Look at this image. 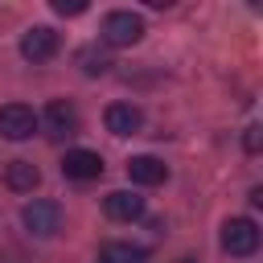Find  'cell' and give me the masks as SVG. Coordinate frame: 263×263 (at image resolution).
Segmentation results:
<instances>
[{"label": "cell", "instance_id": "cell-1", "mask_svg": "<svg viewBox=\"0 0 263 263\" xmlns=\"http://www.w3.org/2000/svg\"><path fill=\"white\" fill-rule=\"evenodd\" d=\"M255 247H259V226L251 218H226V226H222V251L242 259V255H255Z\"/></svg>", "mask_w": 263, "mask_h": 263}, {"label": "cell", "instance_id": "cell-2", "mask_svg": "<svg viewBox=\"0 0 263 263\" xmlns=\"http://www.w3.org/2000/svg\"><path fill=\"white\" fill-rule=\"evenodd\" d=\"M140 37H144V21L136 12H127V8L107 12V21H103V41L107 45H136Z\"/></svg>", "mask_w": 263, "mask_h": 263}, {"label": "cell", "instance_id": "cell-3", "mask_svg": "<svg viewBox=\"0 0 263 263\" xmlns=\"http://www.w3.org/2000/svg\"><path fill=\"white\" fill-rule=\"evenodd\" d=\"M21 222L29 226V234L49 238V234H58V226H62V205H58V201H29V205L21 210Z\"/></svg>", "mask_w": 263, "mask_h": 263}, {"label": "cell", "instance_id": "cell-4", "mask_svg": "<svg viewBox=\"0 0 263 263\" xmlns=\"http://www.w3.org/2000/svg\"><path fill=\"white\" fill-rule=\"evenodd\" d=\"M33 132H37L33 107H25V103H4V107H0V136H8V140H29Z\"/></svg>", "mask_w": 263, "mask_h": 263}, {"label": "cell", "instance_id": "cell-5", "mask_svg": "<svg viewBox=\"0 0 263 263\" xmlns=\"http://www.w3.org/2000/svg\"><path fill=\"white\" fill-rule=\"evenodd\" d=\"M62 173L70 181H95V177H103V156L90 148H70L62 156Z\"/></svg>", "mask_w": 263, "mask_h": 263}, {"label": "cell", "instance_id": "cell-6", "mask_svg": "<svg viewBox=\"0 0 263 263\" xmlns=\"http://www.w3.org/2000/svg\"><path fill=\"white\" fill-rule=\"evenodd\" d=\"M58 53V33L49 29V25H33L25 37H21V58H29V62H49Z\"/></svg>", "mask_w": 263, "mask_h": 263}, {"label": "cell", "instance_id": "cell-7", "mask_svg": "<svg viewBox=\"0 0 263 263\" xmlns=\"http://www.w3.org/2000/svg\"><path fill=\"white\" fill-rule=\"evenodd\" d=\"M45 127H49V136H74L78 132V111H74V103H66V99H53L49 107H45Z\"/></svg>", "mask_w": 263, "mask_h": 263}, {"label": "cell", "instance_id": "cell-8", "mask_svg": "<svg viewBox=\"0 0 263 263\" xmlns=\"http://www.w3.org/2000/svg\"><path fill=\"white\" fill-rule=\"evenodd\" d=\"M103 210H107V218H115V222H136V218H144V197H136V193H127V189H115V193H107Z\"/></svg>", "mask_w": 263, "mask_h": 263}, {"label": "cell", "instance_id": "cell-9", "mask_svg": "<svg viewBox=\"0 0 263 263\" xmlns=\"http://www.w3.org/2000/svg\"><path fill=\"white\" fill-rule=\"evenodd\" d=\"M140 127H144L140 107H132V103H111V107H107V132H115V136H136Z\"/></svg>", "mask_w": 263, "mask_h": 263}, {"label": "cell", "instance_id": "cell-10", "mask_svg": "<svg viewBox=\"0 0 263 263\" xmlns=\"http://www.w3.org/2000/svg\"><path fill=\"white\" fill-rule=\"evenodd\" d=\"M127 177H132L136 185H160V181L168 177V168H164V160H156V156H132V160H127Z\"/></svg>", "mask_w": 263, "mask_h": 263}, {"label": "cell", "instance_id": "cell-11", "mask_svg": "<svg viewBox=\"0 0 263 263\" xmlns=\"http://www.w3.org/2000/svg\"><path fill=\"white\" fill-rule=\"evenodd\" d=\"M4 181H8V189H16V193H33V189L41 185V168L29 164V160H12V164L4 168Z\"/></svg>", "mask_w": 263, "mask_h": 263}, {"label": "cell", "instance_id": "cell-12", "mask_svg": "<svg viewBox=\"0 0 263 263\" xmlns=\"http://www.w3.org/2000/svg\"><path fill=\"white\" fill-rule=\"evenodd\" d=\"M99 259H103V263H144V259H148V251H144V247H136V242H107Z\"/></svg>", "mask_w": 263, "mask_h": 263}, {"label": "cell", "instance_id": "cell-13", "mask_svg": "<svg viewBox=\"0 0 263 263\" xmlns=\"http://www.w3.org/2000/svg\"><path fill=\"white\" fill-rule=\"evenodd\" d=\"M78 62H82V70H86V74H107V70H111V58H107L103 49H95V45L78 49Z\"/></svg>", "mask_w": 263, "mask_h": 263}, {"label": "cell", "instance_id": "cell-14", "mask_svg": "<svg viewBox=\"0 0 263 263\" xmlns=\"http://www.w3.org/2000/svg\"><path fill=\"white\" fill-rule=\"evenodd\" d=\"M53 12H62V16H78V12H86V4H82V0H53Z\"/></svg>", "mask_w": 263, "mask_h": 263}, {"label": "cell", "instance_id": "cell-15", "mask_svg": "<svg viewBox=\"0 0 263 263\" xmlns=\"http://www.w3.org/2000/svg\"><path fill=\"white\" fill-rule=\"evenodd\" d=\"M242 144H247V152H259V127H255V123L247 127V136H242Z\"/></svg>", "mask_w": 263, "mask_h": 263}, {"label": "cell", "instance_id": "cell-16", "mask_svg": "<svg viewBox=\"0 0 263 263\" xmlns=\"http://www.w3.org/2000/svg\"><path fill=\"white\" fill-rule=\"evenodd\" d=\"M181 263H189V259H181Z\"/></svg>", "mask_w": 263, "mask_h": 263}]
</instances>
